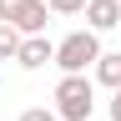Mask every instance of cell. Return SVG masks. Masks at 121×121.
Wrapping results in <instances>:
<instances>
[{
    "label": "cell",
    "mask_w": 121,
    "mask_h": 121,
    "mask_svg": "<svg viewBox=\"0 0 121 121\" xmlns=\"http://www.w3.org/2000/svg\"><path fill=\"white\" fill-rule=\"evenodd\" d=\"M45 0H0V20H10L20 35H45Z\"/></svg>",
    "instance_id": "3"
},
{
    "label": "cell",
    "mask_w": 121,
    "mask_h": 121,
    "mask_svg": "<svg viewBox=\"0 0 121 121\" xmlns=\"http://www.w3.org/2000/svg\"><path fill=\"white\" fill-rule=\"evenodd\" d=\"M111 121H121V91L111 96Z\"/></svg>",
    "instance_id": "10"
},
{
    "label": "cell",
    "mask_w": 121,
    "mask_h": 121,
    "mask_svg": "<svg viewBox=\"0 0 121 121\" xmlns=\"http://www.w3.org/2000/svg\"><path fill=\"white\" fill-rule=\"evenodd\" d=\"M86 20H91V30H116L121 25V0H91Z\"/></svg>",
    "instance_id": "5"
},
{
    "label": "cell",
    "mask_w": 121,
    "mask_h": 121,
    "mask_svg": "<svg viewBox=\"0 0 121 121\" xmlns=\"http://www.w3.org/2000/svg\"><path fill=\"white\" fill-rule=\"evenodd\" d=\"M15 60H20L25 71H40V66H56V45L45 40V35H25V40H20V56H15Z\"/></svg>",
    "instance_id": "4"
},
{
    "label": "cell",
    "mask_w": 121,
    "mask_h": 121,
    "mask_svg": "<svg viewBox=\"0 0 121 121\" xmlns=\"http://www.w3.org/2000/svg\"><path fill=\"white\" fill-rule=\"evenodd\" d=\"M20 121H60V111H45V106H30V111H20Z\"/></svg>",
    "instance_id": "9"
},
{
    "label": "cell",
    "mask_w": 121,
    "mask_h": 121,
    "mask_svg": "<svg viewBox=\"0 0 121 121\" xmlns=\"http://www.w3.org/2000/svg\"><path fill=\"white\" fill-rule=\"evenodd\" d=\"M91 71H96V86H111V91H121V51H106V56H101Z\"/></svg>",
    "instance_id": "6"
},
{
    "label": "cell",
    "mask_w": 121,
    "mask_h": 121,
    "mask_svg": "<svg viewBox=\"0 0 121 121\" xmlns=\"http://www.w3.org/2000/svg\"><path fill=\"white\" fill-rule=\"evenodd\" d=\"M20 30H15L10 20H0V60H15V56H20Z\"/></svg>",
    "instance_id": "7"
},
{
    "label": "cell",
    "mask_w": 121,
    "mask_h": 121,
    "mask_svg": "<svg viewBox=\"0 0 121 121\" xmlns=\"http://www.w3.org/2000/svg\"><path fill=\"white\" fill-rule=\"evenodd\" d=\"M45 5H51L56 15H81V10L91 5V0H45Z\"/></svg>",
    "instance_id": "8"
},
{
    "label": "cell",
    "mask_w": 121,
    "mask_h": 121,
    "mask_svg": "<svg viewBox=\"0 0 121 121\" xmlns=\"http://www.w3.org/2000/svg\"><path fill=\"white\" fill-rule=\"evenodd\" d=\"M56 111H60V121H86L96 111V81L91 76H60L56 81Z\"/></svg>",
    "instance_id": "2"
},
{
    "label": "cell",
    "mask_w": 121,
    "mask_h": 121,
    "mask_svg": "<svg viewBox=\"0 0 121 121\" xmlns=\"http://www.w3.org/2000/svg\"><path fill=\"white\" fill-rule=\"evenodd\" d=\"M96 35H101V30H91V25H86V30H71V35L56 45V66L66 71V76H86V71L106 56Z\"/></svg>",
    "instance_id": "1"
}]
</instances>
